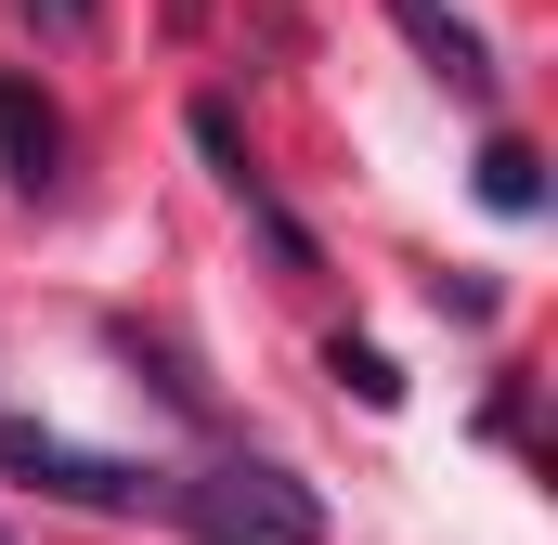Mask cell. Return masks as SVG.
Returning <instances> with one entry per match:
<instances>
[{
  "label": "cell",
  "mask_w": 558,
  "mask_h": 545,
  "mask_svg": "<svg viewBox=\"0 0 558 545\" xmlns=\"http://www.w3.org/2000/svg\"><path fill=\"white\" fill-rule=\"evenodd\" d=\"M26 26H52V39H65V26H92V0H26Z\"/></svg>",
  "instance_id": "obj_7"
},
{
  "label": "cell",
  "mask_w": 558,
  "mask_h": 545,
  "mask_svg": "<svg viewBox=\"0 0 558 545\" xmlns=\"http://www.w3.org/2000/svg\"><path fill=\"white\" fill-rule=\"evenodd\" d=\"M338 377H351L364 403H403V377H390V351H364V338H338Z\"/></svg>",
  "instance_id": "obj_6"
},
{
  "label": "cell",
  "mask_w": 558,
  "mask_h": 545,
  "mask_svg": "<svg viewBox=\"0 0 558 545\" xmlns=\"http://www.w3.org/2000/svg\"><path fill=\"white\" fill-rule=\"evenodd\" d=\"M0 545H13V533H0Z\"/></svg>",
  "instance_id": "obj_8"
},
{
  "label": "cell",
  "mask_w": 558,
  "mask_h": 545,
  "mask_svg": "<svg viewBox=\"0 0 558 545\" xmlns=\"http://www.w3.org/2000/svg\"><path fill=\"white\" fill-rule=\"evenodd\" d=\"M0 169H13V195H52V169H65V118H52V92L13 78V65H0Z\"/></svg>",
  "instance_id": "obj_4"
},
{
  "label": "cell",
  "mask_w": 558,
  "mask_h": 545,
  "mask_svg": "<svg viewBox=\"0 0 558 545\" xmlns=\"http://www.w3.org/2000/svg\"><path fill=\"white\" fill-rule=\"evenodd\" d=\"M481 208H494V221H533V208H546V156H533V143H494V156H481Z\"/></svg>",
  "instance_id": "obj_5"
},
{
  "label": "cell",
  "mask_w": 558,
  "mask_h": 545,
  "mask_svg": "<svg viewBox=\"0 0 558 545\" xmlns=\"http://www.w3.org/2000/svg\"><path fill=\"white\" fill-rule=\"evenodd\" d=\"M0 468L26 481V494H65V507H143L156 481H143L131 455H92V441H65V428H0Z\"/></svg>",
  "instance_id": "obj_2"
},
{
  "label": "cell",
  "mask_w": 558,
  "mask_h": 545,
  "mask_svg": "<svg viewBox=\"0 0 558 545\" xmlns=\"http://www.w3.org/2000/svg\"><path fill=\"white\" fill-rule=\"evenodd\" d=\"M390 26L428 52V78L441 92H468V105H494V52H481V26L454 13V0H390Z\"/></svg>",
  "instance_id": "obj_3"
},
{
  "label": "cell",
  "mask_w": 558,
  "mask_h": 545,
  "mask_svg": "<svg viewBox=\"0 0 558 545\" xmlns=\"http://www.w3.org/2000/svg\"><path fill=\"white\" fill-rule=\"evenodd\" d=\"M182 533L195 545H325V494L286 481V468H260V455H234V468H195L182 481Z\"/></svg>",
  "instance_id": "obj_1"
}]
</instances>
